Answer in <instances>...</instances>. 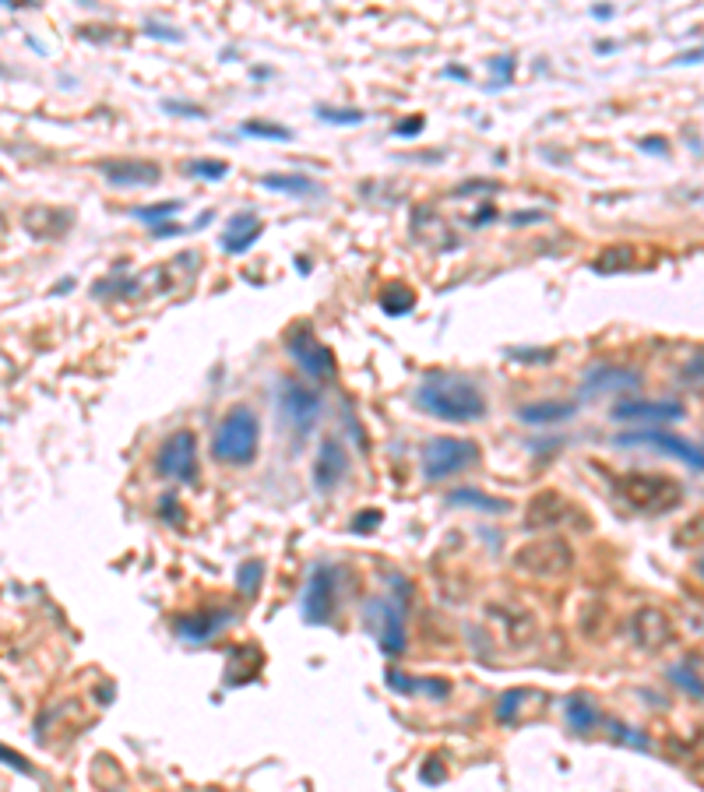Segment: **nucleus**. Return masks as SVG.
I'll list each match as a JSON object with an SVG mask.
<instances>
[{
    "label": "nucleus",
    "instance_id": "f257e3e1",
    "mask_svg": "<svg viewBox=\"0 0 704 792\" xmlns=\"http://www.w3.org/2000/svg\"><path fill=\"white\" fill-rule=\"evenodd\" d=\"M416 405L444 423H476L486 416V394L465 373L430 370L416 388Z\"/></svg>",
    "mask_w": 704,
    "mask_h": 792
},
{
    "label": "nucleus",
    "instance_id": "f03ea898",
    "mask_svg": "<svg viewBox=\"0 0 704 792\" xmlns=\"http://www.w3.org/2000/svg\"><path fill=\"white\" fill-rule=\"evenodd\" d=\"M261 452V420L250 405H232L226 416L215 426L212 437V458L219 465H232L243 469L258 458Z\"/></svg>",
    "mask_w": 704,
    "mask_h": 792
},
{
    "label": "nucleus",
    "instance_id": "7ed1b4c3",
    "mask_svg": "<svg viewBox=\"0 0 704 792\" xmlns=\"http://www.w3.org/2000/svg\"><path fill=\"white\" fill-rule=\"evenodd\" d=\"M511 567L535 582H556V578H564V574H571L574 550L567 539L546 532V535L529 539V543H521L511 553Z\"/></svg>",
    "mask_w": 704,
    "mask_h": 792
},
{
    "label": "nucleus",
    "instance_id": "20e7f679",
    "mask_svg": "<svg viewBox=\"0 0 704 792\" xmlns=\"http://www.w3.org/2000/svg\"><path fill=\"white\" fill-rule=\"evenodd\" d=\"M617 493L624 497L627 508H635L641 514H659V511H673L683 490L680 482L670 476H652V473H635L617 479Z\"/></svg>",
    "mask_w": 704,
    "mask_h": 792
},
{
    "label": "nucleus",
    "instance_id": "39448f33",
    "mask_svg": "<svg viewBox=\"0 0 704 792\" xmlns=\"http://www.w3.org/2000/svg\"><path fill=\"white\" fill-rule=\"evenodd\" d=\"M426 482H444L479 462V444L465 437H430L420 452Z\"/></svg>",
    "mask_w": 704,
    "mask_h": 792
},
{
    "label": "nucleus",
    "instance_id": "423d86ee",
    "mask_svg": "<svg viewBox=\"0 0 704 792\" xmlns=\"http://www.w3.org/2000/svg\"><path fill=\"white\" fill-rule=\"evenodd\" d=\"M364 620L370 623V631L388 659L405 652V592H391V596L370 599L364 609Z\"/></svg>",
    "mask_w": 704,
    "mask_h": 792
},
{
    "label": "nucleus",
    "instance_id": "0eeeda50",
    "mask_svg": "<svg viewBox=\"0 0 704 792\" xmlns=\"http://www.w3.org/2000/svg\"><path fill=\"white\" fill-rule=\"evenodd\" d=\"M321 409H324V402L314 388L300 384L296 377H282L279 381V416H282L285 430L296 434V441H306L314 434Z\"/></svg>",
    "mask_w": 704,
    "mask_h": 792
},
{
    "label": "nucleus",
    "instance_id": "6e6552de",
    "mask_svg": "<svg viewBox=\"0 0 704 792\" xmlns=\"http://www.w3.org/2000/svg\"><path fill=\"white\" fill-rule=\"evenodd\" d=\"M285 352L311 381H332L335 377V356L314 335L311 324H293V328L285 332Z\"/></svg>",
    "mask_w": 704,
    "mask_h": 792
},
{
    "label": "nucleus",
    "instance_id": "1a4fd4ad",
    "mask_svg": "<svg viewBox=\"0 0 704 792\" xmlns=\"http://www.w3.org/2000/svg\"><path fill=\"white\" fill-rule=\"evenodd\" d=\"M617 444L620 447H656V452L662 455H670L683 465H691V469L704 473V452L687 441V437H680L673 434V430H665V426H641V430H624V434H617Z\"/></svg>",
    "mask_w": 704,
    "mask_h": 792
},
{
    "label": "nucleus",
    "instance_id": "9d476101",
    "mask_svg": "<svg viewBox=\"0 0 704 792\" xmlns=\"http://www.w3.org/2000/svg\"><path fill=\"white\" fill-rule=\"evenodd\" d=\"M335 603H338V567L317 564L311 571V578H306L300 614L311 627H321V623H328L335 617Z\"/></svg>",
    "mask_w": 704,
    "mask_h": 792
},
{
    "label": "nucleus",
    "instance_id": "9b49d317",
    "mask_svg": "<svg viewBox=\"0 0 704 792\" xmlns=\"http://www.w3.org/2000/svg\"><path fill=\"white\" fill-rule=\"evenodd\" d=\"M155 473L162 479L194 482L197 479V441L191 430H176L155 452Z\"/></svg>",
    "mask_w": 704,
    "mask_h": 792
},
{
    "label": "nucleus",
    "instance_id": "f8f14e48",
    "mask_svg": "<svg viewBox=\"0 0 704 792\" xmlns=\"http://www.w3.org/2000/svg\"><path fill=\"white\" fill-rule=\"evenodd\" d=\"M609 416L617 423H641V426H662L683 420L680 402H662V399H624L609 409Z\"/></svg>",
    "mask_w": 704,
    "mask_h": 792
},
{
    "label": "nucleus",
    "instance_id": "ddd939ff",
    "mask_svg": "<svg viewBox=\"0 0 704 792\" xmlns=\"http://www.w3.org/2000/svg\"><path fill=\"white\" fill-rule=\"evenodd\" d=\"M630 638H635L638 648H645V652H659V648L673 644V638H676L673 617L659 606H641L638 614L630 617Z\"/></svg>",
    "mask_w": 704,
    "mask_h": 792
},
{
    "label": "nucleus",
    "instance_id": "4468645a",
    "mask_svg": "<svg viewBox=\"0 0 704 792\" xmlns=\"http://www.w3.org/2000/svg\"><path fill=\"white\" fill-rule=\"evenodd\" d=\"M486 617L494 620V627L500 631V638L508 641L511 648H529L539 634V623L535 617L529 614L526 606H515V603H497L486 609Z\"/></svg>",
    "mask_w": 704,
    "mask_h": 792
},
{
    "label": "nucleus",
    "instance_id": "2eb2a0df",
    "mask_svg": "<svg viewBox=\"0 0 704 792\" xmlns=\"http://www.w3.org/2000/svg\"><path fill=\"white\" fill-rule=\"evenodd\" d=\"M99 173L106 184L113 187H155L162 180V170L159 162H149V159H102L99 162Z\"/></svg>",
    "mask_w": 704,
    "mask_h": 792
},
{
    "label": "nucleus",
    "instance_id": "dca6fc26",
    "mask_svg": "<svg viewBox=\"0 0 704 792\" xmlns=\"http://www.w3.org/2000/svg\"><path fill=\"white\" fill-rule=\"evenodd\" d=\"M641 388V373L630 367H588L582 377L585 399H603V394H624Z\"/></svg>",
    "mask_w": 704,
    "mask_h": 792
},
{
    "label": "nucleus",
    "instance_id": "f3484780",
    "mask_svg": "<svg viewBox=\"0 0 704 792\" xmlns=\"http://www.w3.org/2000/svg\"><path fill=\"white\" fill-rule=\"evenodd\" d=\"M346 473H349L346 444H342L338 437H324L321 452H317V462H314V486L321 493H332L335 486L346 479Z\"/></svg>",
    "mask_w": 704,
    "mask_h": 792
},
{
    "label": "nucleus",
    "instance_id": "a211bd4d",
    "mask_svg": "<svg viewBox=\"0 0 704 792\" xmlns=\"http://www.w3.org/2000/svg\"><path fill=\"white\" fill-rule=\"evenodd\" d=\"M22 226L35 240H61V237H67V229L75 226V215H71L67 208L35 205L22 215Z\"/></svg>",
    "mask_w": 704,
    "mask_h": 792
},
{
    "label": "nucleus",
    "instance_id": "6ab92c4d",
    "mask_svg": "<svg viewBox=\"0 0 704 792\" xmlns=\"http://www.w3.org/2000/svg\"><path fill=\"white\" fill-rule=\"evenodd\" d=\"M261 237V223H258V211L254 208H243V211H237L232 215V219L226 223V229H223V250L226 254H243V250L254 243Z\"/></svg>",
    "mask_w": 704,
    "mask_h": 792
},
{
    "label": "nucleus",
    "instance_id": "aec40b11",
    "mask_svg": "<svg viewBox=\"0 0 704 792\" xmlns=\"http://www.w3.org/2000/svg\"><path fill=\"white\" fill-rule=\"evenodd\" d=\"M543 691H535V687H511V691H503L500 701H497V718L503 726H518V723H532V718H539L543 712L539 708H529V701H535Z\"/></svg>",
    "mask_w": 704,
    "mask_h": 792
},
{
    "label": "nucleus",
    "instance_id": "412c9836",
    "mask_svg": "<svg viewBox=\"0 0 704 792\" xmlns=\"http://www.w3.org/2000/svg\"><path fill=\"white\" fill-rule=\"evenodd\" d=\"M526 511H529V514H526V525H529V529H553V525H561V521L567 518V511H574V508H571V503H567L561 493L546 490V493H535V497L529 500Z\"/></svg>",
    "mask_w": 704,
    "mask_h": 792
},
{
    "label": "nucleus",
    "instance_id": "4be33fe9",
    "mask_svg": "<svg viewBox=\"0 0 704 792\" xmlns=\"http://www.w3.org/2000/svg\"><path fill=\"white\" fill-rule=\"evenodd\" d=\"M577 412V402H529L518 409V420L526 426H556L571 420Z\"/></svg>",
    "mask_w": 704,
    "mask_h": 792
},
{
    "label": "nucleus",
    "instance_id": "5701e85b",
    "mask_svg": "<svg viewBox=\"0 0 704 792\" xmlns=\"http://www.w3.org/2000/svg\"><path fill=\"white\" fill-rule=\"evenodd\" d=\"M229 620H232L229 609H215V614H194V617H184V620H180L176 631L184 634V638H191V641H208L212 634H219Z\"/></svg>",
    "mask_w": 704,
    "mask_h": 792
},
{
    "label": "nucleus",
    "instance_id": "b1692460",
    "mask_svg": "<svg viewBox=\"0 0 704 792\" xmlns=\"http://www.w3.org/2000/svg\"><path fill=\"white\" fill-rule=\"evenodd\" d=\"M567 726H571L577 736H588L595 726H603V712L595 708L585 694H571V697H567Z\"/></svg>",
    "mask_w": 704,
    "mask_h": 792
},
{
    "label": "nucleus",
    "instance_id": "393cba45",
    "mask_svg": "<svg viewBox=\"0 0 704 792\" xmlns=\"http://www.w3.org/2000/svg\"><path fill=\"white\" fill-rule=\"evenodd\" d=\"M447 503L451 508H465V511H479V514H503V511H511V503L508 500H497V497H486L479 490H455V493H447Z\"/></svg>",
    "mask_w": 704,
    "mask_h": 792
},
{
    "label": "nucleus",
    "instance_id": "a878e982",
    "mask_svg": "<svg viewBox=\"0 0 704 792\" xmlns=\"http://www.w3.org/2000/svg\"><path fill=\"white\" fill-rule=\"evenodd\" d=\"M258 184L264 191H282V194H321V184L306 173H268Z\"/></svg>",
    "mask_w": 704,
    "mask_h": 792
},
{
    "label": "nucleus",
    "instance_id": "bb28decb",
    "mask_svg": "<svg viewBox=\"0 0 704 792\" xmlns=\"http://www.w3.org/2000/svg\"><path fill=\"white\" fill-rule=\"evenodd\" d=\"M412 307H416V293H412L409 285L391 282V285H385V290H381V311H385L388 317H402V314H409Z\"/></svg>",
    "mask_w": 704,
    "mask_h": 792
},
{
    "label": "nucleus",
    "instance_id": "cd10ccee",
    "mask_svg": "<svg viewBox=\"0 0 704 792\" xmlns=\"http://www.w3.org/2000/svg\"><path fill=\"white\" fill-rule=\"evenodd\" d=\"M599 275H613V272H627V268H635V247H606L599 261L592 264Z\"/></svg>",
    "mask_w": 704,
    "mask_h": 792
},
{
    "label": "nucleus",
    "instance_id": "c85d7f7f",
    "mask_svg": "<svg viewBox=\"0 0 704 792\" xmlns=\"http://www.w3.org/2000/svg\"><path fill=\"white\" fill-rule=\"evenodd\" d=\"M240 134L247 138H268V141H289L293 131L282 128V123H272V120H243L240 123Z\"/></svg>",
    "mask_w": 704,
    "mask_h": 792
},
{
    "label": "nucleus",
    "instance_id": "c756f323",
    "mask_svg": "<svg viewBox=\"0 0 704 792\" xmlns=\"http://www.w3.org/2000/svg\"><path fill=\"white\" fill-rule=\"evenodd\" d=\"M324 123H335V128H359L367 120L364 110H338V106H317L314 110Z\"/></svg>",
    "mask_w": 704,
    "mask_h": 792
},
{
    "label": "nucleus",
    "instance_id": "7c9ffc66",
    "mask_svg": "<svg viewBox=\"0 0 704 792\" xmlns=\"http://www.w3.org/2000/svg\"><path fill=\"white\" fill-rule=\"evenodd\" d=\"M180 208H184V202H176V197H170V202H159V205H141V208H131L134 219L141 223H152L159 226L162 219H170V215H176Z\"/></svg>",
    "mask_w": 704,
    "mask_h": 792
},
{
    "label": "nucleus",
    "instance_id": "2f4dec72",
    "mask_svg": "<svg viewBox=\"0 0 704 792\" xmlns=\"http://www.w3.org/2000/svg\"><path fill=\"white\" fill-rule=\"evenodd\" d=\"M261 578H264V564L261 561H247L240 571H237V588L243 592L247 599H254L261 592Z\"/></svg>",
    "mask_w": 704,
    "mask_h": 792
},
{
    "label": "nucleus",
    "instance_id": "473e14b6",
    "mask_svg": "<svg viewBox=\"0 0 704 792\" xmlns=\"http://www.w3.org/2000/svg\"><path fill=\"white\" fill-rule=\"evenodd\" d=\"M187 170L197 180H215V184H219V180L229 176V162L226 159H194Z\"/></svg>",
    "mask_w": 704,
    "mask_h": 792
},
{
    "label": "nucleus",
    "instance_id": "72a5a7b5",
    "mask_svg": "<svg viewBox=\"0 0 704 792\" xmlns=\"http://www.w3.org/2000/svg\"><path fill=\"white\" fill-rule=\"evenodd\" d=\"M162 110H166V113H180V117H191V120H205V106H197V102L162 99Z\"/></svg>",
    "mask_w": 704,
    "mask_h": 792
},
{
    "label": "nucleus",
    "instance_id": "f704fd0d",
    "mask_svg": "<svg viewBox=\"0 0 704 792\" xmlns=\"http://www.w3.org/2000/svg\"><path fill=\"white\" fill-rule=\"evenodd\" d=\"M673 680L680 683L683 691H691L694 697H704V683H697V676L687 673V665H676V670H673Z\"/></svg>",
    "mask_w": 704,
    "mask_h": 792
},
{
    "label": "nucleus",
    "instance_id": "c9c22d12",
    "mask_svg": "<svg viewBox=\"0 0 704 792\" xmlns=\"http://www.w3.org/2000/svg\"><path fill=\"white\" fill-rule=\"evenodd\" d=\"M144 32L152 35V40H166V43H184V35L170 25H159V22H144Z\"/></svg>",
    "mask_w": 704,
    "mask_h": 792
},
{
    "label": "nucleus",
    "instance_id": "e433bc0d",
    "mask_svg": "<svg viewBox=\"0 0 704 792\" xmlns=\"http://www.w3.org/2000/svg\"><path fill=\"white\" fill-rule=\"evenodd\" d=\"M180 232H191V229L176 226V223H159V226L149 229V237H152V240H166V237H180Z\"/></svg>",
    "mask_w": 704,
    "mask_h": 792
},
{
    "label": "nucleus",
    "instance_id": "4c0bfd02",
    "mask_svg": "<svg viewBox=\"0 0 704 792\" xmlns=\"http://www.w3.org/2000/svg\"><path fill=\"white\" fill-rule=\"evenodd\" d=\"M511 359H521V364H550L553 352H550V349H543V352H532V349H515V352H511Z\"/></svg>",
    "mask_w": 704,
    "mask_h": 792
},
{
    "label": "nucleus",
    "instance_id": "58836bf2",
    "mask_svg": "<svg viewBox=\"0 0 704 792\" xmlns=\"http://www.w3.org/2000/svg\"><path fill=\"white\" fill-rule=\"evenodd\" d=\"M423 128H426V120H423V117H416V120H402V123H394V134H399V138H416Z\"/></svg>",
    "mask_w": 704,
    "mask_h": 792
},
{
    "label": "nucleus",
    "instance_id": "ea45409f",
    "mask_svg": "<svg viewBox=\"0 0 704 792\" xmlns=\"http://www.w3.org/2000/svg\"><path fill=\"white\" fill-rule=\"evenodd\" d=\"M377 521H381V511H367V514H359L356 521H353V532H370Z\"/></svg>",
    "mask_w": 704,
    "mask_h": 792
},
{
    "label": "nucleus",
    "instance_id": "a19ab883",
    "mask_svg": "<svg viewBox=\"0 0 704 792\" xmlns=\"http://www.w3.org/2000/svg\"><path fill=\"white\" fill-rule=\"evenodd\" d=\"M490 70H497L500 75V85L511 78V70H515V61L511 57H497V61H490Z\"/></svg>",
    "mask_w": 704,
    "mask_h": 792
},
{
    "label": "nucleus",
    "instance_id": "79ce46f5",
    "mask_svg": "<svg viewBox=\"0 0 704 792\" xmlns=\"http://www.w3.org/2000/svg\"><path fill=\"white\" fill-rule=\"evenodd\" d=\"M4 761H8L11 768H18V771H22V775H29V771H32V768L25 764V758H18V753H11L8 747H4Z\"/></svg>",
    "mask_w": 704,
    "mask_h": 792
},
{
    "label": "nucleus",
    "instance_id": "37998d69",
    "mask_svg": "<svg viewBox=\"0 0 704 792\" xmlns=\"http://www.w3.org/2000/svg\"><path fill=\"white\" fill-rule=\"evenodd\" d=\"M539 219H543V211H515V215H511L515 226H521V223H539Z\"/></svg>",
    "mask_w": 704,
    "mask_h": 792
},
{
    "label": "nucleus",
    "instance_id": "c03bdc74",
    "mask_svg": "<svg viewBox=\"0 0 704 792\" xmlns=\"http://www.w3.org/2000/svg\"><path fill=\"white\" fill-rule=\"evenodd\" d=\"M494 215H497V211H494V205H483V208L476 211V219H473V226H483L486 219H494Z\"/></svg>",
    "mask_w": 704,
    "mask_h": 792
},
{
    "label": "nucleus",
    "instance_id": "a18cd8bd",
    "mask_svg": "<svg viewBox=\"0 0 704 792\" xmlns=\"http://www.w3.org/2000/svg\"><path fill=\"white\" fill-rule=\"evenodd\" d=\"M641 149H645V152H659V149L665 152V141H659V138H648V141H641Z\"/></svg>",
    "mask_w": 704,
    "mask_h": 792
},
{
    "label": "nucleus",
    "instance_id": "49530a36",
    "mask_svg": "<svg viewBox=\"0 0 704 792\" xmlns=\"http://www.w3.org/2000/svg\"><path fill=\"white\" fill-rule=\"evenodd\" d=\"M215 219V211H202V215H197V223L191 226V232H197V229H202V226H208Z\"/></svg>",
    "mask_w": 704,
    "mask_h": 792
},
{
    "label": "nucleus",
    "instance_id": "de8ad7c7",
    "mask_svg": "<svg viewBox=\"0 0 704 792\" xmlns=\"http://www.w3.org/2000/svg\"><path fill=\"white\" fill-rule=\"evenodd\" d=\"M687 377H704V359H694V364H687Z\"/></svg>",
    "mask_w": 704,
    "mask_h": 792
},
{
    "label": "nucleus",
    "instance_id": "09e8293b",
    "mask_svg": "<svg viewBox=\"0 0 704 792\" xmlns=\"http://www.w3.org/2000/svg\"><path fill=\"white\" fill-rule=\"evenodd\" d=\"M447 78H458V82H468L473 75H468V70H462V67H447Z\"/></svg>",
    "mask_w": 704,
    "mask_h": 792
},
{
    "label": "nucleus",
    "instance_id": "8fccbe9b",
    "mask_svg": "<svg viewBox=\"0 0 704 792\" xmlns=\"http://www.w3.org/2000/svg\"><path fill=\"white\" fill-rule=\"evenodd\" d=\"M704 57V50H694V53H683V57H680V64H697Z\"/></svg>",
    "mask_w": 704,
    "mask_h": 792
},
{
    "label": "nucleus",
    "instance_id": "3c124183",
    "mask_svg": "<svg viewBox=\"0 0 704 792\" xmlns=\"http://www.w3.org/2000/svg\"><path fill=\"white\" fill-rule=\"evenodd\" d=\"M697 571H701V578H704V556H701V564H697Z\"/></svg>",
    "mask_w": 704,
    "mask_h": 792
}]
</instances>
